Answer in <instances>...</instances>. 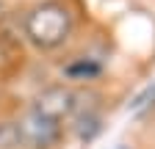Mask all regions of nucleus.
I'll use <instances>...</instances> for the list:
<instances>
[{"label": "nucleus", "instance_id": "nucleus-1", "mask_svg": "<svg viewBox=\"0 0 155 149\" xmlns=\"http://www.w3.org/2000/svg\"><path fill=\"white\" fill-rule=\"evenodd\" d=\"M72 30V14L64 3H42L25 17V36L42 50L58 47Z\"/></svg>", "mask_w": 155, "mask_h": 149}, {"label": "nucleus", "instance_id": "nucleus-2", "mask_svg": "<svg viewBox=\"0 0 155 149\" xmlns=\"http://www.w3.org/2000/svg\"><path fill=\"white\" fill-rule=\"evenodd\" d=\"M17 135H19V146L50 149L61 138V124L53 122V119H45L42 113H36V110H31L25 119L17 122Z\"/></svg>", "mask_w": 155, "mask_h": 149}, {"label": "nucleus", "instance_id": "nucleus-3", "mask_svg": "<svg viewBox=\"0 0 155 149\" xmlns=\"http://www.w3.org/2000/svg\"><path fill=\"white\" fill-rule=\"evenodd\" d=\"M33 110L42 113L45 119H53V122H61L67 119L72 110H75V94L64 86H53V88H45L42 94L36 97L33 102Z\"/></svg>", "mask_w": 155, "mask_h": 149}, {"label": "nucleus", "instance_id": "nucleus-4", "mask_svg": "<svg viewBox=\"0 0 155 149\" xmlns=\"http://www.w3.org/2000/svg\"><path fill=\"white\" fill-rule=\"evenodd\" d=\"M69 78H75V80H86V78H97V74L103 72V66L97 64V61H75V64H69L67 69H64Z\"/></svg>", "mask_w": 155, "mask_h": 149}, {"label": "nucleus", "instance_id": "nucleus-5", "mask_svg": "<svg viewBox=\"0 0 155 149\" xmlns=\"http://www.w3.org/2000/svg\"><path fill=\"white\" fill-rule=\"evenodd\" d=\"M152 105H155V83H152V86H147L141 94L130 102V108H127V110H130V113H136V116H141L144 110H147V108H152Z\"/></svg>", "mask_w": 155, "mask_h": 149}, {"label": "nucleus", "instance_id": "nucleus-6", "mask_svg": "<svg viewBox=\"0 0 155 149\" xmlns=\"http://www.w3.org/2000/svg\"><path fill=\"white\" fill-rule=\"evenodd\" d=\"M75 130H78V135L81 138H94V133L100 130V119H97L94 113H86V116H78V124H75Z\"/></svg>", "mask_w": 155, "mask_h": 149}, {"label": "nucleus", "instance_id": "nucleus-7", "mask_svg": "<svg viewBox=\"0 0 155 149\" xmlns=\"http://www.w3.org/2000/svg\"><path fill=\"white\" fill-rule=\"evenodd\" d=\"M14 146H19L17 124L14 122H6V124H0V149H14Z\"/></svg>", "mask_w": 155, "mask_h": 149}, {"label": "nucleus", "instance_id": "nucleus-8", "mask_svg": "<svg viewBox=\"0 0 155 149\" xmlns=\"http://www.w3.org/2000/svg\"><path fill=\"white\" fill-rule=\"evenodd\" d=\"M0 8H3V6H0Z\"/></svg>", "mask_w": 155, "mask_h": 149}]
</instances>
